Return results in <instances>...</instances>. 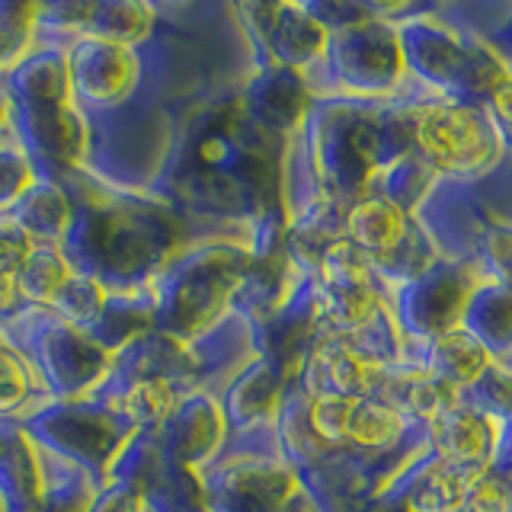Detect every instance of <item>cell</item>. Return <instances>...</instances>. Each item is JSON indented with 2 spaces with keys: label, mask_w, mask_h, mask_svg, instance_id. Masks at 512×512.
<instances>
[{
  "label": "cell",
  "mask_w": 512,
  "mask_h": 512,
  "mask_svg": "<svg viewBox=\"0 0 512 512\" xmlns=\"http://www.w3.org/2000/svg\"><path fill=\"white\" fill-rule=\"evenodd\" d=\"M237 87H224L186 112L148 189L196 237L247 234L256 218L285 212V141L247 116Z\"/></svg>",
  "instance_id": "1"
},
{
  "label": "cell",
  "mask_w": 512,
  "mask_h": 512,
  "mask_svg": "<svg viewBox=\"0 0 512 512\" xmlns=\"http://www.w3.org/2000/svg\"><path fill=\"white\" fill-rule=\"evenodd\" d=\"M61 183L71 196L64 260L71 272L96 279L109 292L151 285L170 256L196 240L189 224L151 192L112 186L84 167Z\"/></svg>",
  "instance_id": "2"
},
{
  "label": "cell",
  "mask_w": 512,
  "mask_h": 512,
  "mask_svg": "<svg viewBox=\"0 0 512 512\" xmlns=\"http://www.w3.org/2000/svg\"><path fill=\"white\" fill-rule=\"evenodd\" d=\"M285 154L298 160L317 192L343 208L356 205L384 167L410 154L407 93L391 100H314L285 141Z\"/></svg>",
  "instance_id": "3"
},
{
  "label": "cell",
  "mask_w": 512,
  "mask_h": 512,
  "mask_svg": "<svg viewBox=\"0 0 512 512\" xmlns=\"http://www.w3.org/2000/svg\"><path fill=\"white\" fill-rule=\"evenodd\" d=\"M10 128L45 180H64L87 167V125L71 100L68 68L58 45L32 39L29 52L4 74Z\"/></svg>",
  "instance_id": "4"
},
{
  "label": "cell",
  "mask_w": 512,
  "mask_h": 512,
  "mask_svg": "<svg viewBox=\"0 0 512 512\" xmlns=\"http://www.w3.org/2000/svg\"><path fill=\"white\" fill-rule=\"evenodd\" d=\"M391 20L397 26L407 80L432 96L455 103H487L509 71L506 55L496 52L487 36L452 20L442 7L397 4Z\"/></svg>",
  "instance_id": "5"
},
{
  "label": "cell",
  "mask_w": 512,
  "mask_h": 512,
  "mask_svg": "<svg viewBox=\"0 0 512 512\" xmlns=\"http://www.w3.org/2000/svg\"><path fill=\"white\" fill-rule=\"evenodd\" d=\"M247 234H208L176 250L151 282L154 333L199 340L231 314V298L250 266Z\"/></svg>",
  "instance_id": "6"
},
{
  "label": "cell",
  "mask_w": 512,
  "mask_h": 512,
  "mask_svg": "<svg viewBox=\"0 0 512 512\" xmlns=\"http://www.w3.org/2000/svg\"><path fill=\"white\" fill-rule=\"evenodd\" d=\"M410 154L439 176V183L477 189L496 176L509 154V141L487 103H455L420 90L407 80Z\"/></svg>",
  "instance_id": "7"
},
{
  "label": "cell",
  "mask_w": 512,
  "mask_h": 512,
  "mask_svg": "<svg viewBox=\"0 0 512 512\" xmlns=\"http://www.w3.org/2000/svg\"><path fill=\"white\" fill-rule=\"evenodd\" d=\"M397 4H384L378 16L330 32L327 52L304 74L314 100H391L407 84L397 26L391 20Z\"/></svg>",
  "instance_id": "8"
},
{
  "label": "cell",
  "mask_w": 512,
  "mask_h": 512,
  "mask_svg": "<svg viewBox=\"0 0 512 512\" xmlns=\"http://www.w3.org/2000/svg\"><path fill=\"white\" fill-rule=\"evenodd\" d=\"M0 336L26 359L52 400L87 397L112 368V356L90 333L64 324L48 308H23L0 324Z\"/></svg>",
  "instance_id": "9"
},
{
  "label": "cell",
  "mask_w": 512,
  "mask_h": 512,
  "mask_svg": "<svg viewBox=\"0 0 512 512\" xmlns=\"http://www.w3.org/2000/svg\"><path fill=\"white\" fill-rule=\"evenodd\" d=\"M416 218L442 256L477 266L484 279L512 292V218L480 202L474 189L455 183H436Z\"/></svg>",
  "instance_id": "10"
},
{
  "label": "cell",
  "mask_w": 512,
  "mask_h": 512,
  "mask_svg": "<svg viewBox=\"0 0 512 512\" xmlns=\"http://www.w3.org/2000/svg\"><path fill=\"white\" fill-rule=\"evenodd\" d=\"M20 426L39 448L74 464L96 487L106 484L109 464L135 436V429L116 410L90 394L77 400H45L42 407L20 416Z\"/></svg>",
  "instance_id": "11"
},
{
  "label": "cell",
  "mask_w": 512,
  "mask_h": 512,
  "mask_svg": "<svg viewBox=\"0 0 512 512\" xmlns=\"http://www.w3.org/2000/svg\"><path fill=\"white\" fill-rule=\"evenodd\" d=\"M343 240L365 256L388 288L423 276L442 256L420 218L381 196H362L356 205H349Z\"/></svg>",
  "instance_id": "12"
},
{
  "label": "cell",
  "mask_w": 512,
  "mask_h": 512,
  "mask_svg": "<svg viewBox=\"0 0 512 512\" xmlns=\"http://www.w3.org/2000/svg\"><path fill=\"white\" fill-rule=\"evenodd\" d=\"M199 477L212 512H314L295 471L272 452H218Z\"/></svg>",
  "instance_id": "13"
},
{
  "label": "cell",
  "mask_w": 512,
  "mask_h": 512,
  "mask_svg": "<svg viewBox=\"0 0 512 512\" xmlns=\"http://www.w3.org/2000/svg\"><path fill=\"white\" fill-rule=\"evenodd\" d=\"M477 282H484L477 266L452 260V256H439L423 276L388 288L391 314L404 343L423 346L442 333L458 330L464 304H468Z\"/></svg>",
  "instance_id": "14"
},
{
  "label": "cell",
  "mask_w": 512,
  "mask_h": 512,
  "mask_svg": "<svg viewBox=\"0 0 512 512\" xmlns=\"http://www.w3.org/2000/svg\"><path fill=\"white\" fill-rule=\"evenodd\" d=\"M228 10L253 58L308 74L327 52L330 32L314 20L304 0H276V4L250 0V4H228Z\"/></svg>",
  "instance_id": "15"
},
{
  "label": "cell",
  "mask_w": 512,
  "mask_h": 512,
  "mask_svg": "<svg viewBox=\"0 0 512 512\" xmlns=\"http://www.w3.org/2000/svg\"><path fill=\"white\" fill-rule=\"evenodd\" d=\"M288 381L276 365L253 356L240 372L224 384L218 404L228 426V442L221 452H272L276 448V413Z\"/></svg>",
  "instance_id": "16"
},
{
  "label": "cell",
  "mask_w": 512,
  "mask_h": 512,
  "mask_svg": "<svg viewBox=\"0 0 512 512\" xmlns=\"http://www.w3.org/2000/svg\"><path fill=\"white\" fill-rule=\"evenodd\" d=\"M106 480H125L141 493L144 512H212L199 471L176 464L154 432H135L109 464Z\"/></svg>",
  "instance_id": "17"
},
{
  "label": "cell",
  "mask_w": 512,
  "mask_h": 512,
  "mask_svg": "<svg viewBox=\"0 0 512 512\" xmlns=\"http://www.w3.org/2000/svg\"><path fill=\"white\" fill-rule=\"evenodd\" d=\"M237 93H240V100H244L247 116L260 125L263 132H269L279 141H288L298 132L314 103L304 74L282 68V64H272L266 58H253V55L247 64V74L240 77Z\"/></svg>",
  "instance_id": "18"
},
{
  "label": "cell",
  "mask_w": 512,
  "mask_h": 512,
  "mask_svg": "<svg viewBox=\"0 0 512 512\" xmlns=\"http://www.w3.org/2000/svg\"><path fill=\"white\" fill-rule=\"evenodd\" d=\"M388 375H391V365L365 356V352L352 349L349 343L336 340V336H320L292 384H298L301 394H308V397H343V400L375 397L381 400Z\"/></svg>",
  "instance_id": "19"
},
{
  "label": "cell",
  "mask_w": 512,
  "mask_h": 512,
  "mask_svg": "<svg viewBox=\"0 0 512 512\" xmlns=\"http://www.w3.org/2000/svg\"><path fill=\"white\" fill-rule=\"evenodd\" d=\"M154 436L176 464H183L189 471L208 468L218 458L224 442H228V426H224L218 394L208 391L180 394L164 426Z\"/></svg>",
  "instance_id": "20"
},
{
  "label": "cell",
  "mask_w": 512,
  "mask_h": 512,
  "mask_svg": "<svg viewBox=\"0 0 512 512\" xmlns=\"http://www.w3.org/2000/svg\"><path fill=\"white\" fill-rule=\"evenodd\" d=\"M496 436H500V420L458 397L442 416L429 423L426 445L455 468L484 474L493 458Z\"/></svg>",
  "instance_id": "21"
},
{
  "label": "cell",
  "mask_w": 512,
  "mask_h": 512,
  "mask_svg": "<svg viewBox=\"0 0 512 512\" xmlns=\"http://www.w3.org/2000/svg\"><path fill=\"white\" fill-rule=\"evenodd\" d=\"M42 500L39 445L20 420H0V506L4 512H32Z\"/></svg>",
  "instance_id": "22"
},
{
  "label": "cell",
  "mask_w": 512,
  "mask_h": 512,
  "mask_svg": "<svg viewBox=\"0 0 512 512\" xmlns=\"http://www.w3.org/2000/svg\"><path fill=\"white\" fill-rule=\"evenodd\" d=\"M410 362L423 365L432 378H439L445 388H452L455 394L474 388V384L484 378V372L493 365L487 356V349L480 346L471 333H464L461 327L452 333L436 336L432 343L423 346H407Z\"/></svg>",
  "instance_id": "23"
},
{
  "label": "cell",
  "mask_w": 512,
  "mask_h": 512,
  "mask_svg": "<svg viewBox=\"0 0 512 512\" xmlns=\"http://www.w3.org/2000/svg\"><path fill=\"white\" fill-rule=\"evenodd\" d=\"M90 397L103 400L109 410H116L135 432H157L170 416L180 391L157 378H116L106 375Z\"/></svg>",
  "instance_id": "24"
},
{
  "label": "cell",
  "mask_w": 512,
  "mask_h": 512,
  "mask_svg": "<svg viewBox=\"0 0 512 512\" xmlns=\"http://www.w3.org/2000/svg\"><path fill=\"white\" fill-rule=\"evenodd\" d=\"M4 218H10L32 244H58L61 247L64 234L71 228L68 186L61 180H45V176H39V180L16 199V205Z\"/></svg>",
  "instance_id": "25"
},
{
  "label": "cell",
  "mask_w": 512,
  "mask_h": 512,
  "mask_svg": "<svg viewBox=\"0 0 512 512\" xmlns=\"http://www.w3.org/2000/svg\"><path fill=\"white\" fill-rule=\"evenodd\" d=\"M461 330L487 349L493 362L512 356V292L490 279L477 282L461 314Z\"/></svg>",
  "instance_id": "26"
},
{
  "label": "cell",
  "mask_w": 512,
  "mask_h": 512,
  "mask_svg": "<svg viewBox=\"0 0 512 512\" xmlns=\"http://www.w3.org/2000/svg\"><path fill=\"white\" fill-rule=\"evenodd\" d=\"M154 330V292L151 285L125 288V292H109L106 308L96 320L90 336L100 343L109 356H116L122 346L138 340L141 333Z\"/></svg>",
  "instance_id": "27"
},
{
  "label": "cell",
  "mask_w": 512,
  "mask_h": 512,
  "mask_svg": "<svg viewBox=\"0 0 512 512\" xmlns=\"http://www.w3.org/2000/svg\"><path fill=\"white\" fill-rule=\"evenodd\" d=\"M436 183H439V176L432 173L420 157L404 154L375 176L365 196H381L394 202L397 208H404V212L416 215L420 205L429 199V192L436 189Z\"/></svg>",
  "instance_id": "28"
},
{
  "label": "cell",
  "mask_w": 512,
  "mask_h": 512,
  "mask_svg": "<svg viewBox=\"0 0 512 512\" xmlns=\"http://www.w3.org/2000/svg\"><path fill=\"white\" fill-rule=\"evenodd\" d=\"M68 276L71 266L58 244H32L23 266L16 269V288H20L26 308H48V301L68 282Z\"/></svg>",
  "instance_id": "29"
},
{
  "label": "cell",
  "mask_w": 512,
  "mask_h": 512,
  "mask_svg": "<svg viewBox=\"0 0 512 512\" xmlns=\"http://www.w3.org/2000/svg\"><path fill=\"white\" fill-rule=\"evenodd\" d=\"M52 400L32 375L26 359L0 336V420H20V416Z\"/></svg>",
  "instance_id": "30"
},
{
  "label": "cell",
  "mask_w": 512,
  "mask_h": 512,
  "mask_svg": "<svg viewBox=\"0 0 512 512\" xmlns=\"http://www.w3.org/2000/svg\"><path fill=\"white\" fill-rule=\"evenodd\" d=\"M106 298H109L106 285H100L90 276H80V272H71L68 282H64L55 292V298L48 301V311L58 314L64 324L90 333L106 308Z\"/></svg>",
  "instance_id": "31"
},
{
  "label": "cell",
  "mask_w": 512,
  "mask_h": 512,
  "mask_svg": "<svg viewBox=\"0 0 512 512\" xmlns=\"http://www.w3.org/2000/svg\"><path fill=\"white\" fill-rule=\"evenodd\" d=\"M39 180L36 167H32L29 154L23 151L20 138L13 135V128L7 125L0 132V215H7L16 205V199Z\"/></svg>",
  "instance_id": "32"
},
{
  "label": "cell",
  "mask_w": 512,
  "mask_h": 512,
  "mask_svg": "<svg viewBox=\"0 0 512 512\" xmlns=\"http://www.w3.org/2000/svg\"><path fill=\"white\" fill-rule=\"evenodd\" d=\"M84 512H144L141 493L125 484V480H106V484L93 493Z\"/></svg>",
  "instance_id": "33"
},
{
  "label": "cell",
  "mask_w": 512,
  "mask_h": 512,
  "mask_svg": "<svg viewBox=\"0 0 512 512\" xmlns=\"http://www.w3.org/2000/svg\"><path fill=\"white\" fill-rule=\"evenodd\" d=\"M484 474H490L496 484L512 493V413L500 416V436H496L493 458Z\"/></svg>",
  "instance_id": "34"
},
{
  "label": "cell",
  "mask_w": 512,
  "mask_h": 512,
  "mask_svg": "<svg viewBox=\"0 0 512 512\" xmlns=\"http://www.w3.org/2000/svg\"><path fill=\"white\" fill-rule=\"evenodd\" d=\"M346 512H413V509L400 493L381 487L378 493L365 496V500H359V503H352Z\"/></svg>",
  "instance_id": "35"
},
{
  "label": "cell",
  "mask_w": 512,
  "mask_h": 512,
  "mask_svg": "<svg viewBox=\"0 0 512 512\" xmlns=\"http://www.w3.org/2000/svg\"><path fill=\"white\" fill-rule=\"evenodd\" d=\"M23 308H26V304H23L20 288H16V276H13V272L0 269V324L13 320Z\"/></svg>",
  "instance_id": "36"
},
{
  "label": "cell",
  "mask_w": 512,
  "mask_h": 512,
  "mask_svg": "<svg viewBox=\"0 0 512 512\" xmlns=\"http://www.w3.org/2000/svg\"><path fill=\"white\" fill-rule=\"evenodd\" d=\"M10 125V100H7V87H4V77H0V132Z\"/></svg>",
  "instance_id": "37"
},
{
  "label": "cell",
  "mask_w": 512,
  "mask_h": 512,
  "mask_svg": "<svg viewBox=\"0 0 512 512\" xmlns=\"http://www.w3.org/2000/svg\"><path fill=\"white\" fill-rule=\"evenodd\" d=\"M0 512H4V506H0Z\"/></svg>",
  "instance_id": "38"
}]
</instances>
